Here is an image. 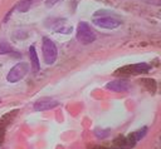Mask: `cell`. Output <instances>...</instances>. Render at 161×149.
Masks as SVG:
<instances>
[{
    "mask_svg": "<svg viewBox=\"0 0 161 149\" xmlns=\"http://www.w3.org/2000/svg\"><path fill=\"white\" fill-rule=\"evenodd\" d=\"M93 24L99 28H104V29H116L119 26L121 21L112 16H101V18H94Z\"/></svg>",
    "mask_w": 161,
    "mask_h": 149,
    "instance_id": "277c9868",
    "label": "cell"
},
{
    "mask_svg": "<svg viewBox=\"0 0 161 149\" xmlns=\"http://www.w3.org/2000/svg\"><path fill=\"white\" fill-rule=\"evenodd\" d=\"M75 36H77V40L79 43H82L83 45H88V44H91V43H93L96 40V34L93 33L91 26L84 21H80L78 24L77 35Z\"/></svg>",
    "mask_w": 161,
    "mask_h": 149,
    "instance_id": "6da1fadb",
    "label": "cell"
},
{
    "mask_svg": "<svg viewBox=\"0 0 161 149\" xmlns=\"http://www.w3.org/2000/svg\"><path fill=\"white\" fill-rule=\"evenodd\" d=\"M29 55H30V61H31L33 73H38L39 69H40V65H39V59H38V54H36V50H35L34 45H31V46L29 48Z\"/></svg>",
    "mask_w": 161,
    "mask_h": 149,
    "instance_id": "ba28073f",
    "label": "cell"
},
{
    "mask_svg": "<svg viewBox=\"0 0 161 149\" xmlns=\"http://www.w3.org/2000/svg\"><path fill=\"white\" fill-rule=\"evenodd\" d=\"M151 69V66L148 64L141 63V64H135V65H130L127 68H122L118 71H127V73H137V74H142V73H147Z\"/></svg>",
    "mask_w": 161,
    "mask_h": 149,
    "instance_id": "52a82bcc",
    "label": "cell"
},
{
    "mask_svg": "<svg viewBox=\"0 0 161 149\" xmlns=\"http://www.w3.org/2000/svg\"><path fill=\"white\" fill-rule=\"evenodd\" d=\"M131 86L130 81L128 80H125V79H117V80H113V81H109L107 83L106 88L112 90V91H117V93H121V91H126L128 90Z\"/></svg>",
    "mask_w": 161,
    "mask_h": 149,
    "instance_id": "8992f818",
    "label": "cell"
},
{
    "mask_svg": "<svg viewBox=\"0 0 161 149\" xmlns=\"http://www.w3.org/2000/svg\"><path fill=\"white\" fill-rule=\"evenodd\" d=\"M62 0H45V5L48 6V8H52L53 5H55V4H58V3H60Z\"/></svg>",
    "mask_w": 161,
    "mask_h": 149,
    "instance_id": "4fadbf2b",
    "label": "cell"
},
{
    "mask_svg": "<svg viewBox=\"0 0 161 149\" xmlns=\"http://www.w3.org/2000/svg\"><path fill=\"white\" fill-rule=\"evenodd\" d=\"M146 133H147V128H146V126H143V128H141L140 130H137L136 133H133V136H135L136 141L141 140V139H142V138L146 135Z\"/></svg>",
    "mask_w": 161,
    "mask_h": 149,
    "instance_id": "7c38bea8",
    "label": "cell"
},
{
    "mask_svg": "<svg viewBox=\"0 0 161 149\" xmlns=\"http://www.w3.org/2000/svg\"><path fill=\"white\" fill-rule=\"evenodd\" d=\"M28 71H29V66L26 63H18L10 69V71L6 75V79L9 83H16L21 80L28 74Z\"/></svg>",
    "mask_w": 161,
    "mask_h": 149,
    "instance_id": "3957f363",
    "label": "cell"
},
{
    "mask_svg": "<svg viewBox=\"0 0 161 149\" xmlns=\"http://www.w3.org/2000/svg\"><path fill=\"white\" fill-rule=\"evenodd\" d=\"M13 51H14V50H13L11 45H9L8 43H4V41L0 43V55H3V54H9V53H13Z\"/></svg>",
    "mask_w": 161,
    "mask_h": 149,
    "instance_id": "30bf717a",
    "label": "cell"
},
{
    "mask_svg": "<svg viewBox=\"0 0 161 149\" xmlns=\"http://www.w3.org/2000/svg\"><path fill=\"white\" fill-rule=\"evenodd\" d=\"M94 134H96L97 138L102 139V138L108 136V134H109V129H101V128H97V129H94Z\"/></svg>",
    "mask_w": 161,
    "mask_h": 149,
    "instance_id": "8fae6325",
    "label": "cell"
},
{
    "mask_svg": "<svg viewBox=\"0 0 161 149\" xmlns=\"http://www.w3.org/2000/svg\"><path fill=\"white\" fill-rule=\"evenodd\" d=\"M42 50H43V56H44V61L48 65H52L58 56V50L55 44L49 39V38H43L42 40Z\"/></svg>",
    "mask_w": 161,
    "mask_h": 149,
    "instance_id": "7a4b0ae2",
    "label": "cell"
},
{
    "mask_svg": "<svg viewBox=\"0 0 161 149\" xmlns=\"http://www.w3.org/2000/svg\"><path fill=\"white\" fill-rule=\"evenodd\" d=\"M35 1H39V0H20V1L16 4L15 9H16L18 11H20V13H25V11H28V10L31 8V5H33Z\"/></svg>",
    "mask_w": 161,
    "mask_h": 149,
    "instance_id": "9c48e42d",
    "label": "cell"
},
{
    "mask_svg": "<svg viewBox=\"0 0 161 149\" xmlns=\"http://www.w3.org/2000/svg\"><path fill=\"white\" fill-rule=\"evenodd\" d=\"M58 104L59 103L53 98H43V99H39L38 101L34 103V110H36V111L49 110V109L58 106Z\"/></svg>",
    "mask_w": 161,
    "mask_h": 149,
    "instance_id": "5b68a950",
    "label": "cell"
}]
</instances>
